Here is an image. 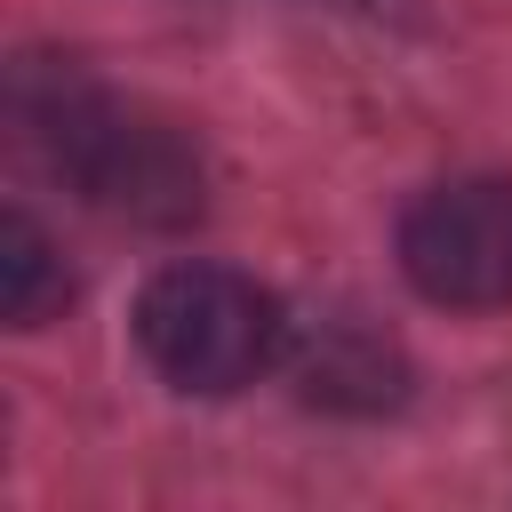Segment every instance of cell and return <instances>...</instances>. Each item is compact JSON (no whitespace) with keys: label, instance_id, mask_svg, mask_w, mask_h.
<instances>
[{"label":"cell","instance_id":"cell-1","mask_svg":"<svg viewBox=\"0 0 512 512\" xmlns=\"http://www.w3.org/2000/svg\"><path fill=\"white\" fill-rule=\"evenodd\" d=\"M8 136H16L24 160L64 176L88 208H104L120 224L176 232V224H192L208 208L200 144L176 120L104 96L64 56H24L8 72Z\"/></svg>","mask_w":512,"mask_h":512},{"label":"cell","instance_id":"cell-2","mask_svg":"<svg viewBox=\"0 0 512 512\" xmlns=\"http://www.w3.org/2000/svg\"><path fill=\"white\" fill-rule=\"evenodd\" d=\"M136 344L176 392L224 400L280 360L288 312L264 280L232 264H160L136 296Z\"/></svg>","mask_w":512,"mask_h":512},{"label":"cell","instance_id":"cell-3","mask_svg":"<svg viewBox=\"0 0 512 512\" xmlns=\"http://www.w3.org/2000/svg\"><path fill=\"white\" fill-rule=\"evenodd\" d=\"M400 272L416 296H432L448 312L512 304V184L448 176V184L416 192L400 216Z\"/></svg>","mask_w":512,"mask_h":512},{"label":"cell","instance_id":"cell-4","mask_svg":"<svg viewBox=\"0 0 512 512\" xmlns=\"http://www.w3.org/2000/svg\"><path fill=\"white\" fill-rule=\"evenodd\" d=\"M296 384H304L312 408H352V416H368V408H392V400H400L408 368H400L392 336H376L368 320L344 312V320H320V328L304 336Z\"/></svg>","mask_w":512,"mask_h":512},{"label":"cell","instance_id":"cell-5","mask_svg":"<svg viewBox=\"0 0 512 512\" xmlns=\"http://www.w3.org/2000/svg\"><path fill=\"white\" fill-rule=\"evenodd\" d=\"M64 304H72V272H64L56 240L24 208H8L0 216V312H8V328H40Z\"/></svg>","mask_w":512,"mask_h":512}]
</instances>
